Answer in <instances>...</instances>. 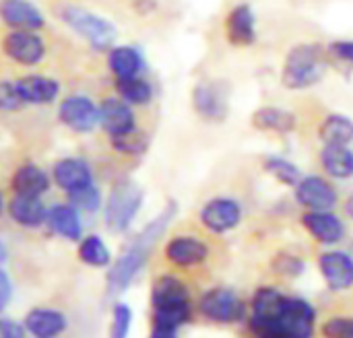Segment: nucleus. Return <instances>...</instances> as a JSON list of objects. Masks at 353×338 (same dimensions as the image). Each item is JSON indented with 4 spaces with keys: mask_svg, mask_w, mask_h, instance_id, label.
<instances>
[{
    "mask_svg": "<svg viewBox=\"0 0 353 338\" xmlns=\"http://www.w3.org/2000/svg\"><path fill=\"white\" fill-rule=\"evenodd\" d=\"M60 122L74 132H91L99 126V107L85 95H68L58 105Z\"/></svg>",
    "mask_w": 353,
    "mask_h": 338,
    "instance_id": "obj_7",
    "label": "nucleus"
},
{
    "mask_svg": "<svg viewBox=\"0 0 353 338\" xmlns=\"http://www.w3.org/2000/svg\"><path fill=\"white\" fill-rule=\"evenodd\" d=\"M79 260L93 268H103L112 264V254L99 235H87L79 242Z\"/></svg>",
    "mask_w": 353,
    "mask_h": 338,
    "instance_id": "obj_31",
    "label": "nucleus"
},
{
    "mask_svg": "<svg viewBox=\"0 0 353 338\" xmlns=\"http://www.w3.org/2000/svg\"><path fill=\"white\" fill-rule=\"evenodd\" d=\"M149 338H178V330H176V328H168V326H157V324H153L151 337Z\"/></svg>",
    "mask_w": 353,
    "mask_h": 338,
    "instance_id": "obj_41",
    "label": "nucleus"
},
{
    "mask_svg": "<svg viewBox=\"0 0 353 338\" xmlns=\"http://www.w3.org/2000/svg\"><path fill=\"white\" fill-rule=\"evenodd\" d=\"M2 52L21 66H35L46 56V43L37 31L12 29L2 39Z\"/></svg>",
    "mask_w": 353,
    "mask_h": 338,
    "instance_id": "obj_8",
    "label": "nucleus"
},
{
    "mask_svg": "<svg viewBox=\"0 0 353 338\" xmlns=\"http://www.w3.org/2000/svg\"><path fill=\"white\" fill-rule=\"evenodd\" d=\"M302 225L316 242L325 246L339 244L345 237L343 221L331 211H308L302 215Z\"/></svg>",
    "mask_w": 353,
    "mask_h": 338,
    "instance_id": "obj_15",
    "label": "nucleus"
},
{
    "mask_svg": "<svg viewBox=\"0 0 353 338\" xmlns=\"http://www.w3.org/2000/svg\"><path fill=\"white\" fill-rule=\"evenodd\" d=\"M14 85L25 105H50L60 95V83L43 74H25Z\"/></svg>",
    "mask_w": 353,
    "mask_h": 338,
    "instance_id": "obj_16",
    "label": "nucleus"
},
{
    "mask_svg": "<svg viewBox=\"0 0 353 338\" xmlns=\"http://www.w3.org/2000/svg\"><path fill=\"white\" fill-rule=\"evenodd\" d=\"M199 306L201 312L217 324H234L244 318V304L234 291L223 287L207 291Z\"/></svg>",
    "mask_w": 353,
    "mask_h": 338,
    "instance_id": "obj_9",
    "label": "nucleus"
},
{
    "mask_svg": "<svg viewBox=\"0 0 353 338\" xmlns=\"http://www.w3.org/2000/svg\"><path fill=\"white\" fill-rule=\"evenodd\" d=\"M265 169L275 178V180H279L283 186H296L298 182H300V169L292 163V161H288V159H283V157H269L267 161H265Z\"/></svg>",
    "mask_w": 353,
    "mask_h": 338,
    "instance_id": "obj_33",
    "label": "nucleus"
},
{
    "mask_svg": "<svg viewBox=\"0 0 353 338\" xmlns=\"http://www.w3.org/2000/svg\"><path fill=\"white\" fill-rule=\"evenodd\" d=\"M143 207V190L132 180H120L105 200V225L110 231L122 233L130 227Z\"/></svg>",
    "mask_w": 353,
    "mask_h": 338,
    "instance_id": "obj_6",
    "label": "nucleus"
},
{
    "mask_svg": "<svg viewBox=\"0 0 353 338\" xmlns=\"http://www.w3.org/2000/svg\"><path fill=\"white\" fill-rule=\"evenodd\" d=\"M0 338H25V326L12 320L0 318Z\"/></svg>",
    "mask_w": 353,
    "mask_h": 338,
    "instance_id": "obj_39",
    "label": "nucleus"
},
{
    "mask_svg": "<svg viewBox=\"0 0 353 338\" xmlns=\"http://www.w3.org/2000/svg\"><path fill=\"white\" fill-rule=\"evenodd\" d=\"M151 304H153V324L180 328L190 320V295L186 285L174 277L163 275L153 283L151 289Z\"/></svg>",
    "mask_w": 353,
    "mask_h": 338,
    "instance_id": "obj_3",
    "label": "nucleus"
},
{
    "mask_svg": "<svg viewBox=\"0 0 353 338\" xmlns=\"http://www.w3.org/2000/svg\"><path fill=\"white\" fill-rule=\"evenodd\" d=\"M6 211H8L10 219L17 225L29 227V229L43 225L46 223V215H48V209L41 202V198H37V196H19V194L12 196V200L8 202Z\"/></svg>",
    "mask_w": 353,
    "mask_h": 338,
    "instance_id": "obj_24",
    "label": "nucleus"
},
{
    "mask_svg": "<svg viewBox=\"0 0 353 338\" xmlns=\"http://www.w3.org/2000/svg\"><path fill=\"white\" fill-rule=\"evenodd\" d=\"M60 19L74 33L85 37L89 41V45L97 52H108L116 41V35H118L116 27L108 19H103L91 10H85L79 6H64L60 10Z\"/></svg>",
    "mask_w": 353,
    "mask_h": 338,
    "instance_id": "obj_5",
    "label": "nucleus"
},
{
    "mask_svg": "<svg viewBox=\"0 0 353 338\" xmlns=\"http://www.w3.org/2000/svg\"><path fill=\"white\" fill-rule=\"evenodd\" d=\"M325 338H353V318H331L323 324Z\"/></svg>",
    "mask_w": 353,
    "mask_h": 338,
    "instance_id": "obj_37",
    "label": "nucleus"
},
{
    "mask_svg": "<svg viewBox=\"0 0 353 338\" xmlns=\"http://www.w3.org/2000/svg\"><path fill=\"white\" fill-rule=\"evenodd\" d=\"M319 268L331 291H345L353 287V260L345 252H325L319 258Z\"/></svg>",
    "mask_w": 353,
    "mask_h": 338,
    "instance_id": "obj_17",
    "label": "nucleus"
},
{
    "mask_svg": "<svg viewBox=\"0 0 353 338\" xmlns=\"http://www.w3.org/2000/svg\"><path fill=\"white\" fill-rule=\"evenodd\" d=\"M52 178L46 169L35 163H25L14 169L10 178V188L19 196H37L41 198L50 190Z\"/></svg>",
    "mask_w": 353,
    "mask_h": 338,
    "instance_id": "obj_20",
    "label": "nucleus"
},
{
    "mask_svg": "<svg viewBox=\"0 0 353 338\" xmlns=\"http://www.w3.org/2000/svg\"><path fill=\"white\" fill-rule=\"evenodd\" d=\"M345 213H347L350 219H353V192L350 194V198L345 200Z\"/></svg>",
    "mask_w": 353,
    "mask_h": 338,
    "instance_id": "obj_43",
    "label": "nucleus"
},
{
    "mask_svg": "<svg viewBox=\"0 0 353 338\" xmlns=\"http://www.w3.org/2000/svg\"><path fill=\"white\" fill-rule=\"evenodd\" d=\"M319 136L325 145H352L353 120L343 114H331L321 124Z\"/></svg>",
    "mask_w": 353,
    "mask_h": 338,
    "instance_id": "obj_28",
    "label": "nucleus"
},
{
    "mask_svg": "<svg viewBox=\"0 0 353 338\" xmlns=\"http://www.w3.org/2000/svg\"><path fill=\"white\" fill-rule=\"evenodd\" d=\"M68 204L83 213H95L101 207V190L95 184H87L79 190L68 192Z\"/></svg>",
    "mask_w": 353,
    "mask_h": 338,
    "instance_id": "obj_32",
    "label": "nucleus"
},
{
    "mask_svg": "<svg viewBox=\"0 0 353 338\" xmlns=\"http://www.w3.org/2000/svg\"><path fill=\"white\" fill-rule=\"evenodd\" d=\"M132 326V310L126 304H116L112 310L110 338H128Z\"/></svg>",
    "mask_w": 353,
    "mask_h": 338,
    "instance_id": "obj_34",
    "label": "nucleus"
},
{
    "mask_svg": "<svg viewBox=\"0 0 353 338\" xmlns=\"http://www.w3.org/2000/svg\"><path fill=\"white\" fill-rule=\"evenodd\" d=\"M316 312L306 299L288 297L283 310L265 322H250L256 338H312Z\"/></svg>",
    "mask_w": 353,
    "mask_h": 338,
    "instance_id": "obj_2",
    "label": "nucleus"
},
{
    "mask_svg": "<svg viewBox=\"0 0 353 338\" xmlns=\"http://www.w3.org/2000/svg\"><path fill=\"white\" fill-rule=\"evenodd\" d=\"M329 54L347 64H353V41H333L329 45Z\"/></svg>",
    "mask_w": 353,
    "mask_h": 338,
    "instance_id": "obj_38",
    "label": "nucleus"
},
{
    "mask_svg": "<svg viewBox=\"0 0 353 338\" xmlns=\"http://www.w3.org/2000/svg\"><path fill=\"white\" fill-rule=\"evenodd\" d=\"M209 256V248L205 242H201L199 237H190V235H178L172 237L165 244V258L180 266V268H190L196 266L201 262H205Z\"/></svg>",
    "mask_w": 353,
    "mask_h": 338,
    "instance_id": "obj_18",
    "label": "nucleus"
},
{
    "mask_svg": "<svg viewBox=\"0 0 353 338\" xmlns=\"http://www.w3.org/2000/svg\"><path fill=\"white\" fill-rule=\"evenodd\" d=\"M321 163L335 180H347L353 176V151L350 145H325Z\"/></svg>",
    "mask_w": 353,
    "mask_h": 338,
    "instance_id": "obj_27",
    "label": "nucleus"
},
{
    "mask_svg": "<svg viewBox=\"0 0 353 338\" xmlns=\"http://www.w3.org/2000/svg\"><path fill=\"white\" fill-rule=\"evenodd\" d=\"M273 268H275V273H279L281 277H290V279H294V277H300L302 273H304V262L298 258V256H294V254H279V256H275V260H273Z\"/></svg>",
    "mask_w": 353,
    "mask_h": 338,
    "instance_id": "obj_35",
    "label": "nucleus"
},
{
    "mask_svg": "<svg viewBox=\"0 0 353 338\" xmlns=\"http://www.w3.org/2000/svg\"><path fill=\"white\" fill-rule=\"evenodd\" d=\"M225 35L234 45H250L256 39V19L248 4H238L225 19Z\"/></svg>",
    "mask_w": 353,
    "mask_h": 338,
    "instance_id": "obj_21",
    "label": "nucleus"
},
{
    "mask_svg": "<svg viewBox=\"0 0 353 338\" xmlns=\"http://www.w3.org/2000/svg\"><path fill=\"white\" fill-rule=\"evenodd\" d=\"M108 68L116 78L139 76L145 68L143 54L132 45H112L108 50Z\"/></svg>",
    "mask_w": 353,
    "mask_h": 338,
    "instance_id": "obj_25",
    "label": "nucleus"
},
{
    "mask_svg": "<svg viewBox=\"0 0 353 338\" xmlns=\"http://www.w3.org/2000/svg\"><path fill=\"white\" fill-rule=\"evenodd\" d=\"M176 211H178L176 202L170 200L163 207V211L134 235V240L124 248V252L118 256V260L114 264H110V273H108V293L110 295H116V293H122L124 289H128V285L145 268L157 242L161 240V235L170 227L172 219L176 217Z\"/></svg>",
    "mask_w": 353,
    "mask_h": 338,
    "instance_id": "obj_1",
    "label": "nucleus"
},
{
    "mask_svg": "<svg viewBox=\"0 0 353 338\" xmlns=\"http://www.w3.org/2000/svg\"><path fill=\"white\" fill-rule=\"evenodd\" d=\"M296 116L288 109L281 107H273V105H265L259 107L252 114V126L263 130V132H279V134H288L296 128Z\"/></svg>",
    "mask_w": 353,
    "mask_h": 338,
    "instance_id": "obj_26",
    "label": "nucleus"
},
{
    "mask_svg": "<svg viewBox=\"0 0 353 338\" xmlns=\"http://www.w3.org/2000/svg\"><path fill=\"white\" fill-rule=\"evenodd\" d=\"M99 126L112 136L126 132L137 126L132 105H128L120 97H108L99 105Z\"/></svg>",
    "mask_w": 353,
    "mask_h": 338,
    "instance_id": "obj_19",
    "label": "nucleus"
},
{
    "mask_svg": "<svg viewBox=\"0 0 353 338\" xmlns=\"http://www.w3.org/2000/svg\"><path fill=\"white\" fill-rule=\"evenodd\" d=\"M4 213V194H2V190H0V215Z\"/></svg>",
    "mask_w": 353,
    "mask_h": 338,
    "instance_id": "obj_44",
    "label": "nucleus"
},
{
    "mask_svg": "<svg viewBox=\"0 0 353 338\" xmlns=\"http://www.w3.org/2000/svg\"><path fill=\"white\" fill-rule=\"evenodd\" d=\"M25 107V101L21 99L17 85L10 81H0V112H19Z\"/></svg>",
    "mask_w": 353,
    "mask_h": 338,
    "instance_id": "obj_36",
    "label": "nucleus"
},
{
    "mask_svg": "<svg viewBox=\"0 0 353 338\" xmlns=\"http://www.w3.org/2000/svg\"><path fill=\"white\" fill-rule=\"evenodd\" d=\"M296 200L308 211H331L339 196L329 180L321 176H306L296 184Z\"/></svg>",
    "mask_w": 353,
    "mask_h": 338,
    "instance_id": "obj_11",
    "label": "nucleus"
},
{
    "mask_svg": "<svg viewBox=\"0 0 353 338\" xmlns=\"http://www.w3.org/2000/svg\"><path fill=\"white\" fill-rule=\"evenodd\" d=\"M242 221V207L234 198H211L201 209V223L213 233H228Z\"/></svg>",
    "mask_w": 353,
    "mask_h": 338,
    "instance_id": "obj_12",
    "label": "nucleus"
},
{
    "mask_svg": "<svg viewBox=\"0 0 353 338\" xmlns=\"http://www.w3.org/2000/svg\"><path fill=\"white\" fill-rule=\"evenodd\" d=\"M116 91L120 99H124L128 105H147L153 97V87L149 81L141 76H128V78H116Z\"/></svg>",
    "mask_w": 353,
    "mask_h": 338,
    "instance_id": "obj_30",
    "label": "nucleus"
},
{
    "mask_svg": "<svg viewBox=\"0 0 353 338\" xmlns=\"http://www.w3.org/2000/svg\"><path fill=\"white\" fill-rule=\"evenodd\" d=\"M149 134L141 128H130L126 132L120 134H112L110 136V145L116 153L124 155V157H141L149 151Z\"/></svg>",
    "mask_w": 353,
    "mask_h": 338,
    "instance_id": "obj_29",
    "label": "nucleus"
},
{
    "mask_svg": "<svg viewBox=\"0 0 353 338\" xmlns=\"http://www.w3.org/2000/svg\"><path fill=\"white\" fill-rule=\"evenodd\" d=\"M194 112L209 122H221L230 109V91L221 83H199L192 89Z\"/></svg>",
    "mask_w": 353,
    "mask_h": 338,
    "instance_id": "obj_10",
    "label": "nucleus"
},
{
    "mask_svg": "<svg viewBox=\"0 0 353 338\" xmlns=\"http://www.w3.org/2000/svg\"><path fill=\"white\" fill-rule=\"evenodd\" d=\"M350 256H352V260H353V246H352V250H350Z\"/></svg>",
    "mask_w": 353,
    "mask_h": 338,
    "instance_id": "obj_45",
    "label": "nucleus"
},
{
    "mask_svg": "<svg viewBox=\"0 0 353 338\" xmlns=\"http://www.w3.org/2000/svg\"><path fill=\"white\" fill-rule=\"evenodd\" d=\"M52 182L66 194L93 184V171L89 163L81 157H64L52 167Z\"/></svg>",
    "mask_w": 353,
    "mask_h": 338,
    "instance_id": "obj_14",
    "label": "nucleus"
},
{
    "mask_svg": "<svg viewBox=\"0 0 353 338\" xmlns=\"http://www.w3.org/2000/svg\"><path fill=\"white\" fill-rule=\"evenodd\" d=\"M327 70L325 52L316 43H300L290 50L281 70V83L285 89H308L316 85Z\"/></svg>",
    "mask_w": 353,
    "mask_h": 338,
    "instance_id": "obj_4",
    "label": "nucleus"
},
{
    "mask_svg": "<svg viewBox=\"0 0 353 338\" xmlns=\"http://www.w3.org/2000/svg\"><path fill=\"white\" fill-rule=\"evenodd\" d=\"M25 330L33 338H58L66 330V318L50 308H35L25 316Z\"/></svg>",
    "mask_w": 353,
    "mask_h": 338,
    "instance_id": "obj_23",
    "label": "nucleus"
},
{
    "mask_svg": "<svg viewBox=\"0 0 353 338\" xmlns=\"http://www.w3.org/2000/svg\"><path fill=\"white\" fill-rule=\"evenodd\" d=\"M0 19L6 27L19 31H39L46 25L41 10L29 0H0Z\"/></svg>",
    "mask_w": 353,
    "mask_h": 338,
    "instance_id": "obj_13",
    "label": "nucleus"
},
{
    "mask_svg": "<svg viewBox=\"0 0 353 338\" xmlns=\"http://www.w3.org/2000/svg\"><path fill=\"white\" fill-rule=\"evenodd\" d=\"M6 260H8V250H6L4 242L0 240V264H4Z\"/></svg>",
    "mask_w": 353,
    "mask_h": 338,
    "instance_id": "obj_42",
    "label": "nucleus"
},
{
    "mask_svg": "<svg viewBox=\"0 0 353 338\" xmlns=\"http://www.w3.org/2000/svg\"><path fill=\"white\" fill-rule=\"evenodd\" d=\"M46 225L60 237L68 242H79L83 235L79 211L72 204H54L48 209Z\"/></svg>",
    "mask_w": 353,
    "mask_h": 338,
    "instance_id": "obj_22",
    "label": "nucleus"
},
{
    "mask_svg": "<svg viewBox=\"0 0 353 338\" xmlns=\"http://www.w3.org/2000/svg\"><path fill=\"white\" fill-rule=\"evenodd\" d=\"M10 297H12V283L8 275L0 268V312L10 304Z\"/></svg>",
    "mask_w": 353,
    "mask_h": 338,
    "instance_id": "obj_40",
    "label": "nucleus"
}]
</instances>
